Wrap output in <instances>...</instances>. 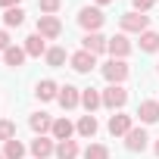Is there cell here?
<instances>
[{
    "label": "cell",
    "instance_id": "6da1fadb",
    "mask_svg": "<svg viewBox=\"0 0 159 159\" xmlns=\"http://www.w3.org/2000/svg\"><path fill=\"white\" fill-rule=\"evenodd\" d=\"M119 25H122V31H125V34H128V31H134V34H143V31L150 28V16H147V13H137V10H131V13H122Z\"/></svg>",
    "mask_w": 159,
    "mask_h": 159
},
{
    "label": "cell",
    "instance_id": "7a4b0ae2",
    "mask_svg": "<svg viewBox=\"0 0 159 159\" xmlns=\"http://www.w3.org/2000/svg\"><path fill=\"white\" fill-rule=\"evenodd\" d=\"M103 22H106V16H103L100 7H84L81 13H78V25H81L88 34H91V31H100Z\"/></svg>",
    "mask_w": 159,
    "mask_h": 159
},
{
    "label": "cell",
    "instance_id": "3957f363",
    "mask_svg": "<svg viewBox=\"0 0 159 159\" xmlns=\"http://www.w3.org/2000/svg\"><path fill=\"white\" fill-rule=\"evenodd\" d=\"M100 97H103V106H106V109H112V112H116V109H122V106L128 103V91H125L122 84H109V88H103V94H100Z\"/></svg>",
    "mask_w": 159,
    "mask_h": 159
},
{
    "label": "cell",
    "instance_id": "277c9868",
    "mask_svg": "<svg viewBox=\"0 0 159 159\" xmlns=\"http://www.w3.org/2000/svg\"><path fill=\"white\" fill-rule=\"evenodd\" d=\"M128 62L125 59H109V62H103V78H106V81L109 84H122L125 81V78H128Z\"/></svg>",
    "mask_w": 159,
    "mask_h": 159
},
{
    "label": "cell",
    "instance_id": "5b68a950",
    "mask_svg": "<svg viewBox=\"0 0 159 159\" xmlns=\"http://www.w3.org/2000/svg\"><path fill=\"white\" fill-rule=\"evenodd\" d=\"M38 34H41L44 41H56V38L62 34V22H59L56 16H38Z\"/></svg>",
    "mask_w": 159,
    "mask_h": 159
},
{
    "label": "cell",
    "instance_id": "8992f818",
    "mask_svg": "<svg viewBox=\"0 0 159 159\" xmlns=\"http://www.w3.org/2000/svg\"><path fill=\"white\" fill-rule=\"evenodd\" d=\"M106 47H109V38H103L100 31H91V34L81 38V50H88V53H94V56L106 53Z\"/></svg>",
    "mask_w": 159,
    "mask_h": 159
},
{
    "label": "cell",
    "instance_id": "52a82bcc",
    "mask_svg": "<svg viewBox=\"0 0 159 159\" xmlns=\"http://www.w3.org/2000/svg\"><path fill=\"white\" fill-rule=\"evenodd\" d=\"M106 53H112V59H125V56L131 53V41H128V34H125V31H122V34H112Z\"/></svg>",
    "mask_w": 159,
    "mask_h": 159
},
{
    "label": "cell",
    "instance_id": "ba28073f",
    "mask_svg": "<svg viewBox=\"0 0 159 159\" xmlns=\"http://www.w3.org/2000/svg\"><path fill=\"white\" fill-rule=\"evenodd\" d=\"M109 134L112 137H125L131 128H134V122H131V116H125V112H116V116H109Z\"/></svg>",
    "mask_w": 159,
    "mask_h": 159
},
{
    "label": "cell",
    "instance_id": "9c48e42d",
    "mask_svg": "<svg viewBox=\"0 0 159 159\" xmlns=\"http://www.w3.org/2000/svg\"><path fill=\"white\" fill-rule=\"evenodd\" d=\"M69 62H72V69H75V72L88 75V72L97 66V56H94V53H88V50H78V53H72V56H69Z\"/></svg>",
    "mask_w": 159,
    "mask_h": 159
},
{
    "label": "cell",
    "instance_id": "30bf717a",
    "mask_svg": "<svg viewBox=\"0 0 159 159\" xmlns=\"http://www.w3.org/2000/svg\"><path fill=\"white\" fill-rule=\"evenodd\" d=\"M56 100H59V106H62V109H75V106H81V91H78L75 84H62Z\"/></svg>",
    "mask_w": 159,
    "mask_h": 159
},
{
    "label": "cell",
    "instance_id": "8fae6325",
    "mask_svg": "<svg viewBox=\"0 0 159 159\" xmlns=\"http://www.w3.org/2000/svg\"><path fill=\"white\" fill-rule=\"evenodd\" d=\"M147 140H150V137H147L143 128H131V131L125 134V147H128L131 153H143V150H147Z\"/></svg>",
    "mask_w": 159,
    "mask_h": 159
},
{
    "label": "cell",
    "instance_id": "7c38bea8",
    "mask_svg": "<svg viewBox=\"0 0 159 159\" xmlns=\"http://www.w3.org/2000/svg\"><path fill=\"white\" fill-rule=\"evenodd\" d=\"M28 150H31V156H34V159H47V156H53V153H56L53 140H50V137H44V134H41V137H34Z\"/></svg>",
    "mask_w": 159,
    "mask_h": 159
},
{
    "label": "cell",
    "instance_id": "4fadbf2b",
    "mask_svg": "<svg viewBox=\"0 0 159 159\" xmlns=\"http://www.w3.org/2000/svg\"><path fill=\"white\" fill-rule=\"evenodd\" d=\"M137 116H140L143 125H156L159 122V100H143L137 106Z\"/></svg>",
    "mask_w": 159,
    "mask_h": 159
},
{
    "label": "cell",
    "instance_id": "5bb4252c",
    "mask_svg": "<svg viewBox=\"0 0 159 159\" xmlns=\"http://www.w3.org/2000/svg\"><path fill=\"white\" fill-rule=\"evenodd\" d=\"M25 53H28V56H34V59H41V56H47V44H44V38H41L38 31L25 38Z\"/></svg>",
    "mask_w": 159,
    "mask_h": 159
},
{
    "label": "cell",
    "instance_id": "9a60e30c",
    "mask_svg": "<svg viewBox=\"0 0 159 159\" xmlns=\"http://www.w3.org/2000/svg\"><path fill=\"white\" fill-rule=\"evenodd\" d=\"M28 125H31V131L41 137V134H47V131H53V119L47 116V112H34L31 119H28Z\"/></svg>",
    "mask_w": 159,
    "mask_h": 159
},
{
    "label": "cell",
    "instance_id": "2e32d148",
    "mask_svg": "<svg viewBox=\"0 0 159 159\" xmlns=\"http://www.w3.org/2000/svg\"><path fill=\"white\" fill-rule=\"evenodd\" d=\"M34 94H38V100H56V97H59V84L50 81V78H44V81H38Z\"/></svg>",
    "mask_w": 159,
    "mask_h": 159
},
{
    "label": "cell",
    "instance_id": "e0dca14e",
    "mask_svg": "<svg viewBox=\"0 0 159 159\" xmlns=\"http://www.w3.org/2000/svg\"><path fill=\"white\" fill-rule=\"evenodd\" d=\"M81 106H84V109L94 116V109H97V106H103L100 91H97V88H84V91H81Z\"/></svg>",
    "mask_w": 159,
    "mask_h": 159
},
{
    "label": "cell",
    "instance_id": "ac0fdd59",
    "mask_svg": "<svg viewBox=\"0 0 159 159\" xmlns=\"http://www.w3.org/2000/svg\"><path fill=\"white\" fill-rule=\"evenodd\" d=\"M50 134H53V140H72V134H75V125H72L69 119H56Z\"/></svg>",
    "mask_w": 159,
    "mask_h": 159
},
{
    "label": "cell",
    "instance_id": "d6986e66",
    "mask_svg": "<svg viewBox=\"0 0 159 159\" xmlns=\"http://www.w3.org/2000/svg\"><path fill=\"white\" fill-rule=\"evenodd\" d=\"M75 131L81 134V137H88V140H91V137L97 134V119H94L91 112H88V116H81V119H78V125H75Z\"/></svg>",
    "mask_w": 159,
    "mask_h": 159
},
{
    "label": "cell",
    "instance_id": "ffe728a7",
    "mask_svg": "<svg viewBox=\"0 0 159 159\" xmlns=\"http://www.w3.org/2000/svg\"><path fill=\"white\" fill-rule=\"evenodd\" d=\"M25 47H10V50H3V62L10 66V69H19L22 62H25Z\"/></svg>",
    "mask_w": 159,
    "mask_h": 159
},
{
    "label": "cell",
    "instance_id": "44dd1931",
    "mask_svg": "<svg viewBox=\"0 0 159 159\" xmlns=\"http://www.w3.org/2000/svg\"><path fill=\"white\" fill-rule=\"evenodd\" d=\"M53 156L56 159H78V140H59Z\"/></svg>",
    "mask_w": 159,
    "mask_h": 159
},
{
    "label": "cell",
    "instance_id": "7402d4cb",
    "mask_svg": "<svg viewBox=\"0 0 159 159\" xmlns=\"http://www.w3.org/2000/svg\"><path fill=\"white\" fill-rule=\"evenodd\" d=\"M140 50H143V53H156V50H159V31H150V28H147V31L140 34Z\"/></svg>",
    "mask_w": 159,
    "mask_h": 159
},
{
    "label": "cell",
    "instance_id": "603a6c76",
    "mask_svg": "<svg viewBox=\"0 0 159 159\" xmlns=\"http://www.w3.org/2000/svg\"><path fill=\"white\" fill-rule=\"evenodd\" d=\"M25 22V13L19 10V7H13V10H3V25L7 28H19Z\"/></svg>",
    "mask_w": 159,
    "mask_h": 159
},
{
    "label": "cell",
    "instance_id": "cb8c5ba5",
    "mask_svg": "<svg viewBox=\"0 0 159 159\" xmlns=\"http://www.w3.org/2000/svg\"><path fill=\"white\" fill-rule=\"evenodd\" d=\"M3 156H7V159H22V156H25V143L16 140V137L7 140V143H3Z\"/></svg>",
    "mask_w": 159,
    "mask_h": 159
},
{
    "label": "cell",
    "instance_id": "d4e9b609",
    "mask_svg": "<svg viewBox=\"0 0 159 159\" xmlns=\"http://www.w3.org/2000/svg\"><path fill=\"white\" fill-rule=\"evenodd\" d=\"M44 59H47L50 69H62V62H66V50H62V47H50Z\"/></svg>",
    "mask_w": 159,
    "mask_h": 159
},
{
    "label": "cell",
    "instance_id": "484cf974",
    "mask_svg": "<svg viewBox=\"0 0 159 159\" xmlns=\"http://www.w3.org/2000/svg\"><path fill=\"white\" fill-rule=\"evenodd\" d=\"M84 159H109V150H106L103 143H88V150H84Z\"/></svg>",
    "mask_w": 159,
    "mask_h": 159
},
{
    "label": "cell",
    "instance_id": "4316f807",
    "mask_svg": "<svg viewBox=\"0 0 159 159\" xmlns=\"http://www.w3.org/2000/svg\"><path fill=\"white\" fill-rule=\"evenodd\" d=\"M16 137V122H10V119H0V140H13Z\"/></svg>",
    "mask_w": 159,
    "mask_h": 159
},
{
    "label": "cell",
    "instance_id": "83f0119b",
    "mask_svg": "<svg viewBox=\"0 0 159 159\" xmlns=\"http://www.w3.org/2000/svg\"><path fill=\"white\" fill-rule=\"evenodd\" d=\"M38 7H41V13H44V16H53V13H59L62 0H38Z\"/></svg>",
    "mask_w": 159,
    "mask_h": 159
},
{
    "label": "cell",
    "instance_id": "f1b7e54d",
    "mask_svg": "<svg viewBox=\"0 0 159 159\" xmlns=\"http://www.w3.org/2000/svg\"><path fill=\"white\" fill-rule=\"evenodd\" d=\"M131 7H134L137 13H150V7H153V0H131Z\"/></svg>",
    "mask_w": 159,
    "mask_h": 159
},
{
    "label": "cell",
    "instance_id": "f546056e",
    "mask_svg": "<svg viewBox=\"0 0 159 159\" xmlns=\"http://www.w3.org/2000/svg\"><path fill=\"white\" fill-rule=\"evenodd\" d=\"M10 47H13V44H10V34L0 28V50H10Z\"/></svg>",
    "mask_w": 159,
    "mask_h": 159
},
{
    "label": "cell",
    "instance_id": "4dcf8cb0",
    "mask_svg": "<svg viewBox=\"0 0 159 159\" xmlns=\"http://www.w3.org/2000/svg\"><path fill=\"white\" fill-rule=\"evenodd\" d=\"M0 7H3V10H13V7H19V0H0Z\"/></svg>",
    "mask_w": 159,
    "mask_h": 159
},
{
    "label": "cell",
    "instance_id": "1f68e13d",
    "mask_svg": "<svg viewBox=\"0 0 159 159\" xmlns=\"http://www.w3.org/2000/svg\"><path fill=\"white\" fill-rule=\"evenodd\" d=\"M106 3H112V0H97V7H106Z\"/></svg>",
    "mask_w": 159,
    "mask_h": 159
},
{
    "label": "cell",
    "instance_id": "d6a6232c",
    "mask_svg": "<svg viewBox=\"0 0 159 159\" xmlns=\"http://www.w3.org/2000/svg\"><path fill=\"white\" fill-rule=\"evenodd\" d=\"M153 153H156V156H159V140H156V147H153Z\"/></svg>",
    "mask_w": 159,
    "mask_h": 159
},
{
    "label": "cell",
    "instance_id": "836d02e7",
    "mask_svg": "<svg viewBox=\"0 0 159 159\" xmlns=\"http://www.w3.org/2000/svg\"><path fill=\"white\" fill-rule=\"evenodd\" d=\"M0 159H7V156H3V153H0Z\"/></svg>",
    "mask_w": 159,
    "mask_h": 159
}]
</instances>
